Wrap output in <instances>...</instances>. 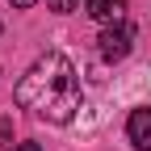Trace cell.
<instances>
[{"instance_id": "obj_2", "label": "cell", "mask_w": 151, "mask_h": 151, "mask_svg": "<svg viewBox=\"0 0 151 151\" xmlns=\"http://www.w3.org/2000/svg\"><path fill=\"white\" fill-rule=\"evenodd\" d=\"M130 42H134V29H130L126 21H118V25H109V29L97 38V50H101L105 63H122L126 55H130Z\"/></svg>"}, {"instance_id": "obj_1", "label": "cell", "mask_w": 151, "mask_h": 151, "mask_svg": "<svg viewBox=\"0 0 151 151\" xmlns=\"http://www.w3.org/2000/svg\"><path fill=\"white\" fill-rule=\"evenodd\" d=\"M13 101L21 109H34L38 118H46V122H59V126L71 122L76 109H80V76H76L71 59L59 55V50H46L42 59L25 71V80L17 84Z\"/></svg>"}, {"instance_id": "obj_6", "label": "cell", "mask_w": 151, "mask_h": 151, "mask_svg": "<svg viewBox=\"0 0 151 151\" xmlns=\"http://www.w3.org/2000/svg\"><path fill=\"white\" fill-rule=\"evenodd\" d=\"M13 151H42V147H38V143H17Z\"/></svg>"}, {"instance_id": "obj_7", "label": "cell", "mask_w": 151, "mask_h": 151, "mask_svg": "<svg viewBox=\"0 0 151 151\" xmlns=\"http://www.w3.org/2000/svg\"><path fill=\"white\" fill-rule=\"evenodd\" d=\"M9 4H17V9H34V0H9Z\"/></svg>"}, {"instance_id": "obj_5", "label": "cell", "mask_w": 151, "mask_h": 151, "mask_svg": "<svg viewBox=\"0 0 151 151\" xmlns=\"http://www.w3.org/2000/svg\"><path fill=\"white\" fill-rule=\"evenodd\" d=\"M46 4H50V9H55V13H71V9H76V4H80V0H46Z\"/></svg>"}, {"instance_id": "obj_3", "label": "cell", "mask_w": 151, "mask_h": 151, "mask_svg": "<svg viewBox=\"0 0 151 151\" xmlns=\"http://www.w3.org/2000/svg\"><path fill=\"white\" fill-rule=\"evenodd\" d=\"M126 134H130V143H134L139 151H151V105H139L134 113H130Z\"/></svg>"}, {"instance_id": "obj_4", "label": "cell", "mask_w": 151, "mask_h": 151, "mask_svg": "<svg viewBox=\"0 0 151 151\" xmlns=\"http://www.w3.org/2000/svg\"><path fill=\"white\" fill-rule=\"evenodd\" d=\"M84 9H88V17L92 21H105V25H118L122 21V0H84Z\"/></svg>"}]
</instances>
